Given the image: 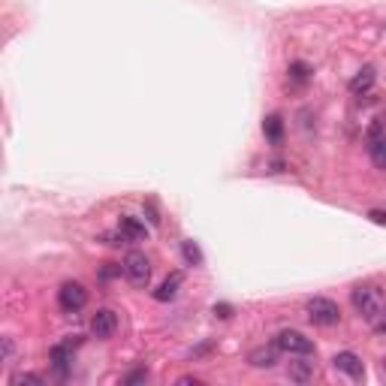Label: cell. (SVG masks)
<instances>
[{
  "label": "cell",
  "mask_w": 386,
  "mask_h": 386,
  "mask_svg": "<svg viewBox=\"0 0 386 386\" xmlns=\"http://www.w3.org/2000/svg\"><path fill=\"white\" fill-rule=\"evenodd\" d=\"M350 302L359 311V317H365L368 323H380L386 317V296L378 287H357L350 293Z\"/></svg>",
  "instance_id": "6da1fadb"
},
{
  "label": "cell",
  "mask_w": 386,
  "mask_h": 386,
  "mask_svg": "<svg viewBox=\"0 0 386 386\" xmlns=\"http://www.w3.org/2000/svg\"><path fill=\"white\" fill-rule=\"evenodd\" d=\"M305 311H308L311 323H317V326H338V323H341V308L332 299H326V296L308 299Z\"/></svg>",
  "instance_id": "7a4b0ae2"
},
{
  "label": "cell",
  "mask_w": 386,
  "mask_h": 386,
  "mask_svg": "<svg viewBox=\"0 0 386 386\" xmlns=\"http://www.w3.org/2000/svg\"><path fill=\"white\" fill-rule=\"evenodd\" d=\"M121 266H124V278L133 284V287H148V281H151V260L142 251H130Z\"/></svg>",
  "instance_id": "3957f363"
},
{
  "label": "cell",
  "mask_w": 386,
  "mask_h": 386,
  "mask_svg": "<svg viewBox=\"0 0 386 386\" xmlns=\"http://www.w3.org/2000/svg\"><path fill=\"white\" fill-rule=\"evenodd\" d=\"M275 347L281 353H290V357H311V353H314V341L305 338V335L296 332V329H284V332L275 335Z\"/></svg>",
  "instance_id": "277c9868"
},
{
  "label": "cell",
  "mask_w": 386,
  "mask_h": 386,
  "mask_svg": "<svg viewBox=\"0 0 386 386\" xmlns=\"http://www.w3.org/2000/svg\"><path fill=\"white\" fill-rule=\"evenodd\" d=\"M58 305H60V308H64L67 314L82 311L85 305H88V290H85L79 281H67V284H60V290H58Z\"/></svg>",
  "instance_id": "5b68a950"
},
{
  "label": "cell",
  "mask_w": 386,
  "mask_h": 386,
  "mask_svg": "<svg viewBox=\"0 0 386 386\" xmlns=\"http://www.w3.org/2000/svg\"><path fill=\"white\" fill-rule=\"evenodd\" d=\"M91 332H94L97 338H112V335L118 332V314L109 308H100L94 317H91Z\"/></svg>",
  "instance_id": "8992f818"
},
{
  "label": "cell",
  "mask_w": 386,
  "mask_h": 386,
  "mask_svg": "<svg viewBox=\"0 0 386 386\" xmlns=\"http://www.w3.org/2000/svg\"><path fill=\"white\" fill-rule=\"evenodd\" d=\"M332 365H335L338 371L347 374V378H353V380H362V378H365V365H362V359L357 357V353H350V350L338 353V357L332 359Z\"/></svg>",
  "instance_id": "52a82bcc"
},
{
  "label": "cell",
  "mask_w": 386,
  "mask_h": 386,
  "mask_svg": "<svg viewBox=\"0 0 386 386\" xmlns=\"http://www.w3.org/2000/svg\"><path fill=\"white\" fill-rule=\"evenodd\" d=\"M79 347V341H64V344H55L52 353H48V359H52L55 365V371L64 378L67 368H69V362H73V350Z\"/></svg>",
  "instance_id": "ba28073f"
},
{
  "label": "cell",
  "mask_w": 386,
  "mask_h": 386,
  "mask_svg": "<svg viewBox=\"0 0 386 386\" xmlns=\"http://www.w3.org/2000/svg\"><path fill=\"white\" fill-rule=\"evenodd\" d=\"M248 362L253 365V368H275V365H278V347L272 344V347H257V350H251Z\"/></svg>",
  "instance_id": "9c48e42d"
},
{
  "label": "cell",
  "mask_w": 386,
  "mask_h": 386,
  "mask_svg": "<svg viewBox=\"0 0 386 386\" xmlns=\"http://www.w3.org/2000/svg\"><path fill=\"white\" fill-rule=\"evenodd\" d=\"M374 79H378V73H374V67L368 64V67H362L359 69V73L357 76H353V82H350V91H353V94H368V91H371V85H374Z\"/></svg>",
  "instance_id": "30bf717a"
},
{
  "label": "cell",
  "mask_w": 386,
  "mask_h": 386,
  "mask_svg": "<svg viewBox=\"0 0 386 386\" xmlns=\"http://www.w3.org/2000/svg\"><path fill=\"white\" fill-rule=\"evenodd\" d=\"M181 281H185V278H181V272H172V275H169V278L154 290V299H157V302H169V299H175V296H178Z\"/></svg>",
  "instance_id": "8fae6325"
},
{
  "label": "cell",
  "mask_w": 386,
  "mask_h": 386,
  "mask_svg": "<svg viewBox=\"0 0 386 386\" xmlns=\"http://www.w3.org/2000/svg\"><path fill=\"white\" fill-rule=\"evenodd\" d=\"M118 229L124 232V239L127 241H142L148 236V229H145V223L142 220H136V218H121V223H118Z\"/></svg>",
  "instance_id": "7c38bea8"
},
{
  "label": "cell",
  "mask_w": 386,
  "mask_h": 386,
  "mask_svg": "<svg viewBox=\"0 0 386 386\" xmlns=\"http://www.w3.org/2000/svg\"><path fill=\"white\" fill-rule=\"evenodd\" d=\"M262 133H266V139L272 142V145H281V142H284V118L281 115H269L266 121H262Z\"/></svg>",
  "instance_id": "4fadbf2b"
},
{
  "label": "cell",
  "mask_w": 386,
  "mask_h": 386,
  "mask_svg": "<svg viewBox=\"0 0 386 386\" xmlns=\"http://www.w3.org/2000/svg\"><path fill=\"white\" fill-rule=\"evenodd\" d=\"M314 378V362H290V380L308 383Z\"/></svg>",
  "instance_id": "5bb4252c"
},
{
  "label": "cell",
  "mask_w": 386,
  "mask_h": 386,
  "mask_svg": "<svg viewBox=\"0 0 386 386\" xmlns=\"http://www.w3.org/2000/svg\"><path fill=\"white\" fill-rule=\"evenodd\" d=\"M371 160H374V166L378 169H386V136L371 142Z\"/></svg>",
  "instance_id": "9a60e30c"
},
{
  "label": "cell",
  "mask_w": 386,
  "mask_h": 386,
  "mask_svg": "<svg viewBox=\"0 0 386 386\" xmlns=\"http://www.w3.org/2000/svg\"><path fill=\"white\" fill-rule=\"evenodd\" d=\"M181 253H185V260L190 262V266H202V253L193 241H185V245H181Z\"/></svg>",
  "instance_id": "2e32d148"
},
{
  "label": "cell",
  "mask_w": 386,
  "mask_h": 386,
  "mask_svg": "<svg viewBox=\"0 0 386 386\" xmlns=\"http://www.w3.org/2000/svg\"><path fill=\"white\" fill-rule=\"evenodd\" d=\"M9 383L13 386H46V380L39 378V374H15Z\"/></svg>",
  "instance_id": "e0dca14e"
},
{
  "label": "cell",
  "mask_w": 386,
  "mask_h": 386,
  "mask_svg": "<svg viewBox=\"0 0 386 386\" xmlns=\"http://www.w3.org/2000/svg\"><path fill=\"white\" fill-rule=\"evenodd\" d=\"M145 380H148V368H136V371H130L127 378H124L127 386H133V383H145Z\"/></svg>",
  "instance_id": "ac0fdd59"
},
{
  "label": "cell",
  "mask_w": 386,
  "mask_h": 386,
  "mask_svg": "<svg viewBox=\"0 0 386 386\" xmlns=\"http://www.w3.org/2000/svg\"><path fill=\"white\" fill-rule=\"evenodd\" d=\"M290 73H293V79L305 82V79H308V67H305V64H293V67H290Z\"/></svg>",
  "instance_id": "d6986e66"
},
{
  "label": "cell",
  "mask_w": 386,
  "mask_h": 386,
  "mask_svg": "<svg viewBox=\"0 0 386 386\" xmlns=\"http://www.w3.org/2000/svg\"><path fill=\"white\" fill-rule=\"evenodd\" d=\"M13 357H15V344L13 338H4V362H13Z\"/></svg>",
  "instance_id": "ffe728a7"
},
{
  "label": "cell",
  "mask_w": 386,
  "mask_h": 386,
  "mask_svg": "<svg viewBox=\"0 0 386 386\" xmlns=\"http://www.w3.org/2000/svg\"><path fill=\"white\" fill-rule=\"evenodd\" d=\"M368 218H371L374 223H380V227H386V211H378V208H374V211H368Z\"/></svg>",
  "instance_id": "44dd1931"
},
{
  "label": "cell",
  "mask_w": 386,
  "mask_h": 386,
  "mask_svg": "<svg viewBox=\"0 0 386 386\" xmlns=\"http://www.w3.org/2000/svg\"><path fill=\"white\" fill-rule=\"evenodd\" d=\"M229 305H215V314H218V317H229Z\"/></svg>",
  "instance_id": "7402d4cb"
},
{
  "label": "cell",
  "mask_w": 386,
  "mask_h": 386,
  "mask_svg": "<svg viewBox=\"0 0 386 386\" xmlns=\"http://www.w3.org/2000/svg\"><path fill=\"white\" fill-rule=\"evenodd\" d=\"M178 383H181V386H190V383H193V386H197V383H199V380H197V378H181V380H178Z\"/></svg>",
  "instance_id": "603a6c76"
},
{
  "label": "cell",
  "mask_w": 386,
  "mask_h": 386,
  "mask_svg": "<svg viewBox=\"0 0 386 386\" xmlns=\"http://www.w3.org/2000/svg\"><path fill=\"white\" fill-rule=\"evenodd\" d=\"M383 368H386V359H383Z\"/></svg>",
  "instance_id": "cb8c5ba5"
}]
</instances>
